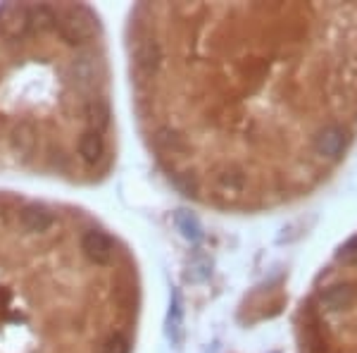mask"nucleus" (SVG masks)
Segmentation results:
<instances>
[{"label":"nucleus","instance_id":"f257e3e1","mask_svg":"<svg viewBox=\"0 0 357 353\" xmlns=\"http://www.w3.org/2000/svg\"><path fill=\"white\" fill-rule=\"evenodd\" d=\"M131 36L155 153L191 196H307L357 134V5H143Z\"/></svg>","mask_w":357,"mask_h":353},{"label":"nucleus","instance_id":"7ed1b4c3","mask_svg":"<svg viewBox=\"0 0 357 353\" xmlns=\"http://www.w3.org/2000/svg\"><path fill=\"white\" fill-rule=\"evenodd\" d=\"M298 337L303 353H357V236L305 301Z\"/></svg>","mask_w":357,"mask_h":353},{"label":"nucleus","instance_id":"f03ea898","mask_svg":"<svg viewBox=\"0 0 357 353\" xmlns=\"http://www.w3.org/2000/svg\"><path fill=\"white\" fill-rule=\"evenodd\" d=\"M67 217L20 270H0V353H131L136 280L129 260L105 229L86 224L72 248V234H57ZM3 260V258H0Z\"/></svg>","mask_w":357,"mask_h":353}]
</instances>
